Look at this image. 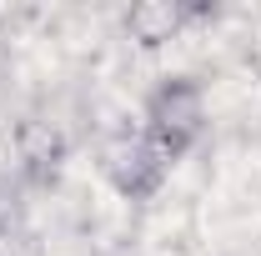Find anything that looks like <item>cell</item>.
Returning a JSON list of instances; mask_svg holds the SVG:
<instances>
[{"instance_id":"obj_1","label":"cell","mask_w":261,"mask_h":256,"mask_svg":"<svg viewBox=\"0 0 261 256\" xmlns=\"http://www.w3.org/2000/svg\"><path fill=\"white\" fill-rule=\"evenodd\" d=\"M146 121H151L146 136L166 151V161L181 156L196 136H201V126H206V96H201V86L186 81V75L161 81L151 91V100H146Z\"/></svg>"},{"instance_id":"obj_2","label":"cell","mask_w":261,"mask_h":256,"mask_svg":"<svg viewBox=\"0 0 261 256\" xmlns=\"http://www.w3.org/2000/svg\"><path fill=\"white\" fill-rule=\"evenodd\" d=\"M100 166H106V176L116 181V191L121 196H151L156 186H161V176H166V151L151 141V136H111L106 141V151H100Z\"/></svg>"},{"instance_id":"obj_3","label":"cell","mask_w":261,"mask_h":256,"mask_svg":"<svg viewBox=\"0 0 261 256\" xmlns=\"http://www.w3.org/2000/svg\"><path fill=\"white\" fill-rule=\"evenodd\" d=\"M15 156L25 166V176L31 181H50L56 171H61L65 161V136L56 121H40V116H25L20 126H15Z\"/></svg>"},{"instance_id":"obj_4","label":"cell","mask_w":261,"mask_h":256,"mask_svg":"<svg viewBox=\"0 0 261 256\" xmlns=\"http://www.w3.org/2000/svg\"><path fill=\"white\" fill-rule=\"evenodd\" d=\"M191 15L196 10H186L181 0H136V5L126 10V35L136 40V45L156 50V45H166V40H176Z\"/></svg>"}]
</instances>
